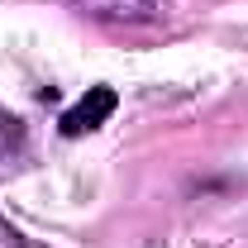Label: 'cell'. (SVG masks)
Wrapping results in <instances>:
<instances>
[{
  "label": "cell",
  "mask_w": 248,
  "mask_h": 248,
  "mask_svg": "<svg viewBox=\"0 0 248 248\" xmlns=\"http://www.w3.org/2000/svg\"><path fill=\"white\" fill-rule=\"evenodd\" d=\"M77 10L115 29H148L172 15V0H77Z\"/></svg>",
  "instance_id": "1"
},
{
  "label": "cell",
  "mask_w": 248,
  "mask_h": 248,
  "mask_svg": "<svg viewBox=\"0 0 248 248\" xmlns=\"http://www.w3.org/2000/svg\"><path fill=\"white\" fill-rule=\"evenodd\" d=\"M115 105H120V100H115L110 86H91V91H86L72 110H67V115H62V134H67V139H77V134H86V129H95V124H105L110 115H115Z\"/></svg>",
  "instance_id": "2"
},
{
  "label": "cell",
  "mask_w": 248,
  "mask_h": 248,
  "mask_svg": "<svg viewBox=\"0 0 248 248\" xmlns=\"http://www.w3.org/2000/svg\"><path fill=\"white\" fill-rule=\"evenodd\" d=\"M19 143H24V124L0 105V153H10V148H19Z\"/></svg>",
  "instance_id": "3"
}]
</instances>
